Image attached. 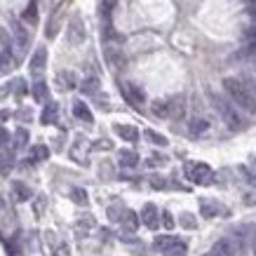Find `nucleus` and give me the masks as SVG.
<instances>
[{
  "label": "nucleus",
  "instance_id": "obj_1",
  "mask_svg": "<svg viewBox=\"0 0 256 256\" xmlns=\"http://www.w3.org/2000/svg\"><path fill=\"white\" fill-rule=\"evenodd\" d=\"M224 90L228 94V99L244 113H256V96L249 92V87L242 82L240 78H226Z\"/></svg>",
  "mask_w": 256,
  "mask_h": 256
},
{
  "label": "nucleus",
  "instance_id": "obj_2",
  "mask_svg": "<svg viewBox=\"0 0 256 256\" xmlns=\"http://www.w3.org/2000/svg\"><path fill=\"white\" fill-rule=\"evenodd\" d=\"M212 101H214V108L218 110V116H221V120L226 122V127L228 130H235V132H240V130H244L247 127V122H244V118L240 116V110H238V106H235L230 99H224V96H212Z\"/></svg>",
  "mask_w": 256,
  "mask_h": 256
},
{
  "label": "nucleus",
  "instance_id": "obj_3",
  "mask_svg": "<svg viewBox=\"0 0 256 256\" xmlns=\"http://www.w3.org/2000/svg\"><path fill=\"white\" fill-rule=\"evenodd\" d=\"M186 176L193 184H198V186H207V184H212V178H214V172H212L210 164H204V162H188Z\"/></svg>",
  "mask_w": 256,
  "mask_h": 256
},
{
  "label": "nucleus",
  "instance_id": "obj_4",
  "mask_svg": "<svg viewBox=\"0 0 256 256\" xmlns=\"http://www.w3.org/2000/svg\"><path fill=\"white\" fill-rule=\"evenodd\" d=\"M66 38H68V45H82L87 38V31H85V24H82V19H80L78 14L73 16L68 22V28H66Z\"/></svg>",
  "mask_w": 256,
  "mask_h": 256
},
{
  "label": "nucleus",
  "instance_id": "obj_5",
  "mask_svg": "<svg viewBox=\"0 0 256 256\" xmlns=\"http://www.w3.org/2000/svg\"><path fill=\"white\" fill-rule=\"evenodd\" d=\"M120 90H122L124 99L130 101L132 106H136V108H141V106H144L146 94H144V90H141L139 85H134V82H122V85H120Z\"/></svg>",
  "mask_w": 256,
  "mask_h": 256
},
{
  "label": "nucleus",
  "instance_id": "obj_6",
  "mask_svg": "<svg viewBox=\"0 0 256 256\" xmlns=\"http://www.w3.org/2000/svg\"><path fill=\"white\" fill-rule=\"evenodd\" d=\"M139 221H141L144 226H146V228H150V230H156L158 226H160V212H158L156 204H150V202H148L146 207L141 210Z\"/></svg>",
  "mask_w": 256,
  "mask_h": 256
},
{
  "label": "nucleus",
  "instance_id": "obj_7",
  "mask_svg": "<svg viewBox=\"0 0 256 256\" xmlns=\"http://www.w3.org/2000/svg\"><path fill=\"white\" fill-rule=\"evenodd\" d=\"M12 33H14V42L19 50H26L28 47V42H31V36H28V31L22 26V22H12Z\"/></svg>",
  "mask_w": 256,
  "mask_h": 256
},
{
  "label": "nucleus",
  "instance_id": "obj_8",
  "mask_svg": "<svg viewBox=\"0 0 256 256\" xmlns=\"http://www.w3.org/2000/svg\"><path fill=\"white\" fill-rule=\"evenodd\" d=\"M106 59H108L110 68H124V54L120 47H113V45L106 47Z\"/></svg>",
  "mask_w": 256,
  "mask_h": 256
},
{
  "label": "nucleus",
  "instance_id": "obj_9",
  "mask_svg": "<svg viewBox=\"0 0 256 256\" xmlns=\"http://www.w3.org/2000/svg\"><path fill=\"white\" fill-rule=\"evenodd\" d=\"M207 256H235V247L233 242L228 240V238H224V240H218L214 247L210 249V254Z\"/></svg>",
  "mask_w": 256,
  "mask_h": 256
},
{
  "label": "nucleus",
  "instance_id": "obj_10",
  "mask_svg": "<svg viewBox=\"0 0 256 256\" xmlns=\"http://www.w3.org/2000/svg\"><path fill=\"white\" fill-rule=\"evenodd\" d=\"M120 226H122L124 233H134L136 228H139V214H134V212L124 210L122 216H120Z\"/></svg>",
  "mask_w": 256,
  "mask_h": 256
},
{
  "label": "nucleus",
  "instance_id": "obj_11",
  "mask_svg": "<svg viewBox=\"0 0 256 256\" xmlns=\"http://www.w3.org/2000/svg\"><path fill=\"white\" fill-rule=\"evenodd\" d=\"M47 66V50L45 47H38L36 52H33V59H31V73H42V68Z\"/></svg>",
  "mask_w": 256,
  "mask_h": 256
},
{
  "label": "nucleus",
  "instance_id": "obj_12",
  "mask_svg": "<svg viewBox=\"0 0 256 256\" xmlns=\"http://www.w3.org/2000/svg\"><path fill=\"white\" fill-rule=\"evenodd\" d=\"M167 104H170V118H184V113H186L184 96H172V99H167Z\"/></svg>",
  "mask_w": 256,
  "mask_h": 256
},
{
  "label": "nucleus",
  "instance_id": "obj_13",
  "mask_svg": "<svg viewBox=\"0 0 256 256\" xmlns=\"http://www.w3.org/2000/svg\"><path fill=\"white\" fill-rule=\"evenodd\" d=\"M73 116L78 118V120H82V122H92L94 120V116H92V110L87 108V104L85 101H76V104H73Z\"/></svg>",
  "mask_w": 256,
  "mask_h": 256
},
{
  "label": "nucleus",
  "instance_id": "obj_14",
  "mask_svg": "<svg viewBox=\"0 0 256 256\" xmlns=\"http://www.w3.org/2000/svg\"><path fill=\"white\" fill-rule=\"evenodd\" d=\"M162 254H164V256H186V254H188V247H186V242L172 240L170 244L162 249Z\"/></svg>",
  "mask_w": 256,
  "mask_h": 256
},
{
  "label": "nucleus",
  "instance_id": "obj_15",
  "mask_svg": "<svg viewBox=\"0 0 256 256\" xmlns=\"http://www.w3.org/2000/svg\"><path fill=\"white\" fill-rule=\"evenodd\" d=\"M56 118H59V106L50 101V104L45 106V110H42V116H40V122L42 124H54Z\"/></svg>",
  "mask_w": 256,
  "mask_h": 256
},
{
  "label": "nucleus",
  "instance_id": "obj_16",
  "mask_svg": "<svg viewBox=\"0 0 256 256\" xmlns=\"http://www.w3.org/2000/svg\"><path fill=\"white\" fill-rule=\"evenodd\" d=\"M12 167H14V153L12 150H2L0 153V174L8 176L10 172H12Z\"/></svg>",
  "mask_w": 256,
  "mask_h": 256
},
{
  "label": "nucleus",
  "instance_id": "obj_17",
  "mask_svg": "<svg viewBox=\"0 0 256 256\" xmlns=\"http://www.w3.org/2000/svg\"><path fill=\"white\" fill-rule=\"evenodd\" d=\"M116 132L122 136L124 141H136L139 139V130L132 124H116Z\"/></svg>",
  "mask_w": 256,
  "mask_h": 256
},
{
  "label": "nucleus",
  "instance_id": "obj_18",
  "mask_svg": "<svg viewBox=\"0 0 256 256\" xmlns=\"http://www.w3.org/2000/svg\"><path fill=\"white\" fill-rule=\"evenodd\" d=\"M188 130H190V134H193V136H200V134H204L207 130H210V122H207L204 118H193V120H190V124H188Z\"/></svg>",
  "mask_w": 256,
  "mask_h": 256
},
{
  "label": "nucleus",
  "instance_id": "obj_19",
  "mask_svg": "<svg viewBox=\"0 0 256 256\" xmlns=\"http://www.w3.org/2000/svg\"><path fill=\"white\" fill-rule=\"evenodd\" d=\"M150 110H153L156 118H170V104H167V99H156L150 104Z\"/></svg>",
  "mask_w": 256,
  "mask_h": 256
},
{
  "label": "nucleus",
  "instance_id": "obj_20",
  "mask_svg": "<svg viewBox=\"0 0 256 256\" xmlns=\"http://www.w3.org/2000/svg\"><path fill=\"white\" fill-rule=\"evenodd\" d=\"M12 190H14V198L19 202H28V200H31V188L24 186L22 181H14V184H12Z\"/></svg>",
  "mask_w": 256,
  "mask_h": 256
},
{
  "label": "nucleus",
  "instance_id": "obj_21",
  "mask_svg": "<svg viewBox=\"0 0 256 256\" xmlns=\"http://www.w3.org/2000/svg\"><path fill=\"white\" fill-rule=\"evenodd\" d=\"M56 80H59V85H62L64 90H73V87L78 85V80H76V73H70V70H62V73L56 76Z\"/></svg>",
  "mask_w": 256,
  "mask_h": 256
},
{
  "label": "nucleus",
  "instance_id": "obj_22",
  "mask_svg": "<svg viewBox=\"0 0 256 256\" xmlns=\"http://www.w3.org/2000/svg\"><path fill=\"white\" fill-rule=\"evenodd\" d=\"M12 66H14V56H12V50H2V47H0V70H2V73H8Z\"/></svg>",
  "mask_w": 256,
  "mask_h": 256
},
{
  "label": "nucleus",
  "instance_id": "obj_23",
  "mask_svg": "<svg viewBox=\"0 0 256 256\" xmlns=\"http://www.w3.org/2000/svg\"><path fill=\"white\" fill-rule=\"evenodd\" d=\"M47 96H50L47 82L45 80H36V85H33V99L36 101H47Z\"/></svg>",
  "mask_w": 256,
  "mask_h": 256
},
{
  "label": "nucleus",
  "instance_id": "obj_24",
  "mask_svg": "<svg viewBox=\"0 0 256 256\" xmlns=\"http://www.w3.org/2000/svg\"><path fill=\"white\" fill-rule=\"evenodd\" d=\"M118 158H120V164H122V167H136V162H139V156H136L134 150H120Z\"/></svg>",
  "mask_w": 256,
  "mask_h": 256
},
{
  "label": "nucleus",
  "instance_id": "obj_25",
  "mask_svg": "<svg viewBox=\"0 0 256 256\" xmlns=\"http://www.w3.org/2000/svg\"><path fill=\"white\" fill-rule=\"evenodd\" d=\"M50 158V148L42 146V144H38V146L31 148V160L33 162H42V160H47Z\"/></svg>",
  "mask_w": 256,
  "mask_h": 256
},
{
  "label": "nucleus",
  "instance_id": "obj_26",
  "mask_svg": "<svg viewBox=\"0 0 256 256\" xmlns=\"http://www.w3.org/2000/svg\"><path fill=\"white\" fill-rule=\"evenodd\" d=\"M22 19H24V22H28V24H38V5H36V0H33V2H28V8L24 10Z\"/></svg>",
  "mask_w": 256,
  "mask_h": 256
},
{
  "label": "nucleus",
  "instance_id": "obj_27",
  "mask_svg": "<svg viewBox=\"0 0 256 256\" xmlns=\"http://www.w3.org/2000/svg\"><path fill=\"white\" fill-rule=\"evenodd\" d=\"M218 212H221V207H218V204H214V202H207V200H202V216L212 218V216H216Z\"/></svg>",
  "mask_w": 256,
  "mask_h": 256
},
{
  "label": "nucleus",
  "instance_id": "obj_28",
  "mask_svg": "<svg viewBox=\"0 0 256 256\" xmlns=\"http://www.w3.org/2000/svg\"><path fill=\"white\" fill-rule=\"evenodd\" d=\"M80 90H82L85 94H96V92H99V80H96V78H87V80H82Z\"/></svg>",
  "mask_w": 256,
  "mask_h": 256
},
{
  "label": "nucleus",
  "instance_id": "obj_29",
  "mask_svg": "<svg viewBox=\"0 0 256 256\" xmlns=\"http://www.w3.org/2000/svg\"><path fill=\"white\" fill-rule=\"evenodd\" d=\"M26 144H28V132H26L24 127H19L14 132V148H24Z\"/></svg>",
  "mask_w": 256,
  "mask_h": 256
},
{
  "label": "nucleus",
  "instance_id": "obj_30",
  "mask_svg": "<svg viewBox=\"0 0 256 256\" xmlns=\"http://www.w3.org/2000/svg\"><path fill=\"white\" fill-rule=\"evenodd\" d=\"M70 198H73V202H76V204H87V190L85 188H73V190H70Z\"/></svg>",
  "mask_w": 256,
  "mask_h": 256
},
{
  "label": "nucleus",
  "instance_id": "obj_31",
  "mask_svg": "<svg viewBox=\"0 0 256 256\" xmlns=\"http://www.w3.org/2000/svg\"><path fill=\"white\" fill-rule=\"evenodd\" d=\"M146 139L150 141V144H156V146H167V139H164L162 134H158V132H153V130H146Z\"/></svg>",
  "mask_w": 256,
  "mask_h": 256
},
{
  "label": "nucleus",
  "instance_id": "obj_32",
  "mask_svg": "<svg viewBox=\"0 0 256 256\" xmlns=\"http://www.w3.org/2000/svg\"><path fill=\"white\" fill-rule=\"evenodd\" d=\"M113 8H116V0H101V16H104V22H108L110 19Z\"/></svg>",
  "mask_w": 256,
  "mask_h": 256
},
{
  "label": "nucleus",
  "instance_id": "obj_33",
  "mask_svg": "<svg viewBox=\"0 0 256 256\" xmlns=\"http://www.w3.org/2000/svg\"><path fill=\"white\" fill-rule=\"evenodd\" d=\"M0 47L2 50H12V38H10V33L0 26Z\"/></svg>",
  "mask_w": 256,
  "mask_h": 256
},
{
  "label": "nucleus",
  "instance_id": "obj_34",
  "mask_svg": "<svg viewBox=\"0 0 256 256\" xmlns=\"http://www.w3.org/2000/svg\"><path fill=\"white\" fill-rule=\"evenodd\" d=\"M122 204H113V207H108V218L110 221H120V216H122Z\"/></svg>",
  "mask_w": 256,
  "mask_h": 256
},
{
  "label": "nucleus",
  "instance_id": "obj_35",
  "mask_svg": "<svg viewBox=\"0 0 256 256\" xmlns=\"http://www.w3.org/2000/svg\"><path fill=\"white\" fill-rule=\"evenodd\" d=\"M244 54L249 56L252 64H256V40H249V45L244 47Z\"/></svg>",
  "mask_w": 256,
  "mask_h": 256
},
{
  "label": "nucleus",
  "instance_id": "obj_36",
  "mask_svg": "<svg viewBox=\"0 0 256 256\" xmlns=\"http://www.w3.org/2000/svg\"><path fill=\"white\" fill-rule=\"evenodd\" d=\"M178 221H181V226H184V228H195V218L190 216V214H181V216H178Z\"/></svg>",
  "mask_w": 256,
  "mask_h": 256
},
{
  "label": "nucleus",
  "instance_id": "obj_37",
  "mask_svg": "<svg viewBox=\"0 0 256 256\" xmlns=\"http://www.w3.org/2000/svg\"><path fill=\"white\" fill-rule=\"evenodd\" d=\"M240 80L249 87V92H252V94L256 96V78H254V76H244V78H240Z\"/></svg>",
  "mask_w": 256,
  "mask_h": 256
},
{
  "label": "nucleus",
  "instance_id": "obj_38",
  "mask_svg": "<svg viewBox=\"0 0 256 256\" xmlns=\"http://www.w3.org/2000/svg\"><path fill=\"white\" fill-rule=\"evenodd\" d=\"M172 240H174V238H170V235H162V238H158V240H156V247L158 249H164Z\"/></svg>",
  "mask_w": 256,
  "mask_h": 256
},
{
  "label": "nucleus",
  "instance_id": "obj_39",
  "mask_svg": "<svg viewBox=\"0 0 256 256\" xmlns=\"http://www.w3.org/2000/svg\"><path fill=\"white\" fill-rule=\"evenodd\" d=\"M8 144H10V132L5 130V127H0V148L8 146Z\"/></svg>",
  "mask_w": 256,
  "mask_h": 256
},
{
  "label": "nucleus",
  "instance_id": "obj_40",
  "mask_svg": "<svg viewBox=\"0 0 256 256\" xmlns=\"http://www.w3.org/2000/svg\"><path fill=\"white\" fill-rule=\"evenodd\" d=\"M162 224H164V228H174V218H172V214L170 212H162Z\"/></svg>",
  "mask_w": 256,
  "mask_h": 256
},
{
  "label": "nucleus",
  "instance_id": "obj_41",
  "mask_svg": "<svg viewBox=\"0 0 256 256\" xmlns=\"http://www.w3.org/2000/svg\"><path fill=\"white\" fill-rule=\"evenodd\" d=\"M244 204H249V207H252V204H256V188H254V190H249V193L244 195Z\"/></svg>",
  "mask_w": 256,
  "mask_h": 256
},
{
  "label": "nucleus",
  "instance_id": "obj_42",
  "mask_svg": "<svg viewBox=\"0 0 256 256\" xmlns=\"http://www.w3.org/2000/svg\"><path fill=\"white\" fill-rule=\"evenodd\" d=\"M42 210H45V195H40V200L36 202V214H42Z\"/></svg>",
  "mask_w": 256,
  "mask_h": 256
},
{
  "label": "nucleus",
  "instance_id": "obj_43",
  "mask_svg": "<svg viewBox=\"0 0 256 256\" xmlns=\"http://www.w3.org/2000/svg\"><path fill=\"white\" fill-rule=\"evenodd\" d=\"M162 162H164V158H160V156H153L150 160H148V164H150V167H158V164H162Z\"/></svg>",
  "mask_w": 256,
  "mask_h": 256
},
{
  "label": "nucleus",
  "instance_id": "obj_44",
  "mask_svg": "<svg viewBox=\"0 0 256 256\" xmlns=\"http://www.w3.org/2000/svg\"><path fill=\"white\" fill-rule=\"evenodd\" d=\"M150 186H153V188H164V181L160 176H156L153 181H150Z\"/></svg>",
  "mask_w": 256,
  "mask_h": 256
},
{
  "label": "nucleus",
  "instance_id": "obj_45",
  "mask_svg": "<svg viewBox=\"0 0 256 256\" xmlns=\"http://www.w3.org/2000/svg\"><path fill=\"white\" fill-rule=\"evenodd\" d=\"M54 256H68V247H66V244H62V247L56 249V254Z\"/></svg>",
  "mask_w": 256,
  "mask_h": 256
},
{
  "label": "nucleus",
  "instance_id": "obj_46",
  "mask_svg": "<svg viewBox=\"0 0 256 256\" xmlns=\"http://www.w3.org/2000/svg\"><path fill=\"white\" fill-rule=\"evenodd\" d=\"M249 14L256 16V0H249Z\"/></svg>",
  "mask_w": 256,
  "mask_h": 256
},
{
  "label": "nucleus",
  "instance_id": "obj_47",
  "mask_svg": "<svg viewBox=\"0 0 256 256\" xmlns=\"http://www.w3.org/2000/svg\"><path fill=\"white\" fill-rule=\"evenodd\" d=\"M252 254H254V256H256V233H254V235H252Z\"/></svg>",
  "mask_w": 256,
  "mask_h": 256
},
{
  "label": "nucleus",
  "instance_id": "obj_48",
  "mask_svg": "<svg viewBox=\"0 0 256 256\" xmlns=\"http://www.w3.org/2000/svg\"><path fill=\"white\" fill-rule=\"evenodd\" d=\"M10 118V110H0V122H2V120H8Z\"/></svg>",
  "mask_w": 256,
  "mask_h": 256
}]
</instances>
